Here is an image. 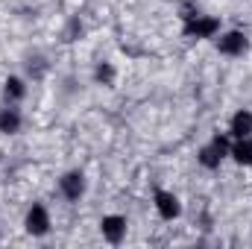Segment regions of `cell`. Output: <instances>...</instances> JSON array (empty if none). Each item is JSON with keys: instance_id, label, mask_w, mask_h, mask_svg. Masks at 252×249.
<instances>
[{"instance_id": "3", "label": "cell", "mask_w": 252, "mask_h": 249, "mask_svg": "<svg viewBox=\"0 0 252 249\" xmlns=\"http://www.w3.org/2000/svg\"><path fill=\"white\" fill-rule=\"evenodd\" d=\"M247 47H250V41H247V35H244V32H238V30L223 32V35L217 38V50H220L223 56H244V53H247Z\"/></svg>"}, {"instance_id": "6", "label": "cell", "mask_w": 252, "mask_h": 249, "mask_svg": "<svg viewBox=\"0 0 252 249\" xmlns=\"http://www.w3.org/2000/svg\"><path fill=\"white\" fill-rule=\"evenodd\" d=\"M100 229H103V238H106L109 244H121V241L126 238V217H121V214H109V217H103Z\"/></svg>"}, {"instance_id": "11", "label": "cell", "mask_w": 252, "mask_h": 249, "mask_svg": "<svg viewBox=\"0 0 252 249\" xmlns=\"http://www.w3.org/2000/svg\"><path fill=\"white\" fill-rule=\"evenodd\" d=\"M3 91H6V100H21V97L27 94V88H24V79H18V76H9Z\"/></svg>"}, {"instance_id": "13", "label": "cell", "mask_w": 252, "mask_h": 249, "mask_svg": "<svg viewBox=\"0 0 252 249\" xmlns=\"http://www.w3.org/2000/svg\"><path fill=\"white\" fill-rule=\"evenodd\" d=\"M76 32H82V24H79V21L73 18V21L67 24V32H64V41H73V35H76Z\"/></svg>"}, {"instance_id": "10", "label": "cell", "mask_w": 252, "mask_h": 249, "mask_svg": "<svg viewBox=\"0 0 252 249\" xmlns=\"http://www.w3.org/2000/svg\"><path fill=\"white\" fill-rule=\"evenodd\" d=\"M18 129H21V115H18L15 109H3V112H0V132L15 135Z\"/></svg>"}, {"instance_id": "7", "label": "cell", "mask_w": 252, "mask_h": 249, "mask_svg": "<svg viewBox=\"0 0 252 249\" xmlns=\"http://www.w3.org/2000/svg\"><path fill=\"white\" fill-rule=\"evenodd\" d=\"M59 187H62V193L70 199V202H76L82 193H85V176L82 173H64L62 176V182H59Z\"/></svg>"}, {"instance_id": "2", "label": "cell", "mask_w": 252, "mask_h": 249, "mask_svg": "<svg viewBox=\"0 0 252 249\" xmlns=\"http://www.w3.org/2000/svg\"><path fill=\"white\" fill-rule=\"evenodd\" d=\"M188 24H185V35H193V38H214L220 32V21L217 18H208V15H185Z\"/></svg>"}, {"instance_id": "9", "label": "cell", "mask_w": 252, "mask_h": 249, "mask_svg": "<svg viewBox=\"0 0 252 249\" xmlns=\"http://www.w3.org/2000/svg\"><path fill=\"white\" fill-rule=\"evenodd\" d=\"M229 156H232L238 164H247V167H250L252 164V135H247V138H235V144L229 147Z\"/></svg>"}, {"instance_id": "12", "label": "cell", "mask_w": 252, "mask_h": 249, "mask_svg": "<svg viewBox=\"0 0 252 249\" xmlns=\"http://www.w3.org/2000/svg\"><path fill=\"white\" fill-rule=\"evenodd\" d=\"M97 82H103V85H112V82H115V67L109 62L97 64Z\"/></svg>"}, {"instance_id": "5", "label": "cell", "mask_w": 252, "mask_h": 249, "mask_svg": "<svg viewBox=\"0 0 252 249\" xmlns=\"http://www.w3.org/2000/svg\"><path fill=\"white\" fill-rule=\"evenodd\" d=\"M156 211L164 217V220H176L182 214V205H179V196L170 193V190H156Z\"/></svg>"}, {"instance_id": "4", "label": "cell", "mask_w": 252, "mask_h": 249, "mask_svg": "<svg viewBox=\"0 0 252 249\" xmlns=\"http://www.w3.org/2000/svg\"><path fill=\"white\" fill-rule=\"evenodd\" d=\"M27 232L30 235H35V238H41V235H47L50 232V214H47V208L44 205H32L30 208V214H27Z\"/></svg>"}, {"instance_id": "8", "label": "cell", "mask_w": 252, "mask_h": 249, "mask_svg": "<svg viewBox=\"0 0 252 249\" xmlns=\"http://www.w3.org/2000/svg\"><path fill=\"white\" fill-rule=\"evenodd\" d=\"M229 132H232V138H247V135H252V112H247V109L235 112L232 115V124H229Z\"/></svg>"}, {"instance_id": "1", "label": "cell", "mask_w": 252, "mask_h": 249, "mask_svg": "<svg viewBox=\"0 0 252 249\" xmlns=\"http://www.w3.org/2000/svg\"><path fill=\"white\" fill-rule=\"evenodd\" d=\"M229 138L226 135H214L211 138V144H205L202 150H199V164L202 167H208V170H214V167H220L223 164V158L229 156Z\"/></svg>"}]
</instances>
